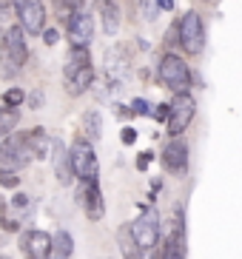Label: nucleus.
Returning a JSON list of instances; mask_svg holds the SVG:
<instances>
[{
	"instance_id": "obj_11",
	"label": "nucleus",
	"mask_w": 242,
	"mask_h": 259,
	"mask_svg": "<svg viewBox=\"0 0 242 259\" xmlns=\"http://www.w3.org/2000/svg\"><path fill=\"white\" fill-rule=\"evenodd\" d=\"M194 114H197V106H194L191 94H174V100H171V117H168V134L180 137L182 131L194 122Z\"/></svg>"
},
{
	"instance_id": "obj_7",
	"label": "nucleus",
	"mask_w": 242,
	"mask_h": 259,
	"mask_svg": "<svg viewBox=\"0 0 242 259\" xmlns=\"http://www.w3.org/2000/svg\"><path fill=\"white\" fill-rule=\"evenodd\" d=\"M131 234H134L137 245L145 251H151V248H157L159 245V213L157 208L151 205H143V211H140V217H137L134 222L129 225Z\"/></svg>"
},
{
	"instance_id": "obj_2",
	"label": "nucleus",
	"mask_w": 242,
	"mask_h": 259,
	"mask_svg": "<svg viewBox=\"0 0 242 259\" xmlns=\"http://www.w3.org/2000/svg\"><path fill=\"white\" fill-rule=\"evenodd\" d=\"M37 160V154L31 148L29 131H17V134H9L3 143H0V171H23L29 162Z\"/></svg>"
},
{
	"instance_id": "obj_17",
	"label": "nucleus",
	"mask_w": 242,
	"mask_h": 259,
	"mask_svg": "<svg viewBox=\"0 0 242 259\" xmlns=\"http://www.w3.org/2000/svg\"><path fill=\"white\" fill-rule=\"evenodd\" d=\"M117 245H120V253L126 259H143V248L137 245V239H134L129 225H120V228H117Z\"/></svg>"
},
{
	"instance_id": "obj_1",
	"label": "nucleus",
	"mask_w": 242,
	"mask_h": 259,
	"mask_svg": "<svg viewBox=\"0 0 242 259\" xmlns=\"http://www.w3.org/2000/svg\"><path fill=\"white\" fill-rule=\"evenodd\" d=\"M94 83V66H91V54L89 49H71L63 66V85L71 97L86 94Z\"/></svg>"
},
{
	"instance_id": "obj_20",
	"label": "nucleus",
	"mask_w": 242,
	"mask_h": 259,
	"mask_svg": "<svg viewBox=\"0 0 242 259\" xmlns=\"http://www.w3.org/2000/svg\"><path fill=\"white\" fill-rule=\"evenodd\" d=\"M17 122H20V114H17V108H9L3 106L0 108V143L9 137V134H15Z\"/></svg>"
},
{
	"instance_id": "obj_37",
	"label": "nucleus",
	"mask_w": 242,
	"mask_h": 259,
	"mask_svg": "<svg viewBox=\"0 0 242 259\" xmlns=\"http://www.w3.org/2000/svg\"><path fill=\"white\" fill-rule=\"evenodd\" d=\"M0 259H9V256H0Z\"/></svg>"
},
{
	"instance_id": "obj_10",
	"label": "nucleus",
	"mask_w": 242,
	"mask_h": 259,
	"mask_svg": "<svg viewBox=\"0 0 242 259\" xmlns=\"http://www.w3.org/2000/svg\"><path fill=\"white\" fill-rule=\"evenodd\" d=\"M17 12V20H20L23 31L26 34H43L46 31V9L40 0H12Z\"/></svg>"
},
{
	"instance_id": "obj_30",
	"label": "nucleus",
	"mask_w": 242,
	"mask_h": 259,
	"mask_svg": "<svg viewBox=\"0 0 242 259\" xmlns=\"http://www.w3.org/2000/svg\"><path fill=\"white\" fill-rule=\"evenodd\" d=\"M9 211H12V208H9L6 197L0 194V228H3V225H6V222H9Z\"/></svg>"
},
{
	"instance_id": "obj_4",
	"label": "nucleus",
	"mask_w": 242,
	"mask_h": 259,
	"mask_svg": "<svg viewBox=\"0 0 242 259\" xmlns=\"http://www.w3.org/2000/svg\"><path fill=\"white\" fill-rule=\"evenodd\" d=\"M157 74H159V83L166 85L171 94H191V83H194V77H191L188 63L182 60L180 54H174V52L163 54Z\"/></svg>"
},
{
	"instance_id": "obj_6",
	"label": "nucleus",
	"mask_w": 242,
	"mask_h": 259,
	"mask_svg": "<svg viewBox=\"0 0 242 259\" xmlns=\"http://www.w3.org/2000/svg\"><path fill=\"white\" fill-rule=\"evenodd\" d=\"M71 154V168H74V177L80 183H89V180H97L100 165H97V154H94V145L89 137H77L68 148Z\"/></svg>"
},
{
	"instance_id": "obj_14",
	"label": "nucleus",
	"mask_w": 242,
	"mask_h": 259,
	"mask_svg": "<svg viewBox=\"0 0 242 259\" xmlns=\"http://www.w3.org/2000/svg\"><path fill=\"white\" fill-rule=\"evenodd\" d=\"M91 37H94V20L86 9H80L68 17V43L71 49H89Z\"/></svg>"
},
{
	"instance_id": "obj_24",
	"label": "nucleus",
	"mask_w": 242,
	"mask_h": 259,
	"mask_svg": "<svg viewBox=\"0 0 242 259\" xmlns=\"http://www.w3.org/2000/svg\"><path fill=\"white\" fill-rule=\"evenodd\" d=\"M83 125H86L89 140H97L100 137V125H97V114H94V111H89V114L83 117Z\"/></svg>"
},
{
	"instance_id": "obj_29",
	"label": "nucleus",
	"mask_w": 242,
	"mask_h": 259,
	"mask_svg": "<svg viewBox=\"0 0 242 259\" xmlns=\"http://www.w3.org/2000/svg\"><path fill=\"white\" fill-rule=\"evenodd\" d=\"M151 160H154L151 151H140L137 154V171H145V168L151 165Z\"/></svg>"
},
{
	"instance_id": "obj_18",
	"label": "nucleus",
	"mask_w": 242,
	"mask_h": 259,
	"mask_svg": "<svg viewBox=\"0 0 242 259\" xmlns=\"http://www.w3.org/2000/svg\"><path fill=\"white\" fill-rule=\"evenodd\" d=\"M100 20H103L106 34H117V29H120V6L114 0H100Z\"/></svg>"
},
{
	"instance_id": "obj_3",
	"label": "nucleus",
	"mask_w": 242,
	"mask_h": 259,
	"mask_svg": "<svg viewBox=\"0 0 242 259\" xmlns=\"http://www.w3.org/2000/svg\"><path fill=\"white\" fill-rule=\"evenodd\" d=\"M26 31L23 26H9L6 34H3V43H0V63H3V74L15 77L20 74V69L29 63V49H26Z\"/></svg>"
},
{
	"instance_id": "obj_23",
	"label": "nucleus",
	"mask_w": 242,
	"mask_h": 259,
	"mask_svg": "<svg viewBox=\"0 0 242 259\" xmlns=\"http://www.w3.org/2000/svg\"><path fill=\"white\" fill-rule=\"evenodd\" d=\"M83 3H86V0H57V9H60V15L71 17L74 12H80V9H83Z\"/></svg>"
},
{
	"instance_id": "obj_34",
	"label": "nucleus",
	"mask_w": 242,
	"mask_h": 259,
	"mask_svg": "<svg viewBox=\"0 0 242 259\" xmlns=\"http://www.w3.org/2000/svg\"><path fill=\"white\" fill-rule=\"evenodd\" d=\"M157 6H159V12H171L174 9V0H157Z\"/></svg>"
},
{
	"instance_id": "obj_13",
	"label": "nucleus",
	"mask_w": 242,
	"mask_h": 259,
	"mask_svg": "<svg viewBox=\"0 0 242 259\" xmlns=\"http://www.w3.org/2000/svg\"><path fill=\"white\" fill-rule=\"evenodd\" d=\"M163 168L174 177H182L188 171V143L185 140L171 137L166 143V148H163Z\"/></svg>"
},
{
	"instance_id": "obj_35",
	"label": "nucleus",
	"mask_w": 242,
	"mask_h": 259,
	"mask_svg": "<svg viewBox=\"0 0 242 259\" xmlns=\"http://www.w3.org/2000/svg\"><path fill=\"white\" fill-rule=\"evenodd\" d=\"M9 3H12V0H0V15H3V12L9 9Z\"/></svg>"
},
{
	"instance_id": "obj_31",
	"label": "nucleus",
	"mask_w": 242,
	"mask_h": 259,
	"mask_svg": "<svg viewBox=\"0 0 242 259\" xmlns=\"http://www.w3.org/2000/svg\"><path fill=\"white\" fill-rule=\"evenodd\" d=\"M120 140H123V145H134V143H137V131L131 128V125H129V128H123Z\"/></svg>"
},
{
	"instance_id": "obj_9",
	"label": "nucleus",
	"mask_w": 242,
	"mask_h": 259,
	"mask_svg": "<svg viewBox=\"0 0 242 259\" xmlns=\"http://www.w3.org/2000/svg\"><path fill=\"white\" fill-rule=\"evenodd\" d=\"M163 259H185V251H188V245H185V213L182 208L174 211V220H171V228H168L166 239H163Z\"/></svg>"
},
{
	"instance_id": "obj_25",
	"label": "nucleus",
	"mask_w": 242,
	"mask_h": 259,
	"mask_svg": "<svg viewBox=\"0 0 242 259\" xmlns=\"http://www.w3.org/2000/svg\"><path fill=\"white\" fill-rule=\"evenodd\" d=\"M9 208H15V211L23 217V213L29 211V197H26L23 191H17V194H15V199H12V205H9Z\"/></svg>"
},
{
	"instance_id": "obj_5",
	"label": "nucleus",
	"mask_w": 242,
	"mask_h": 259,
	"mask_svg": "<svg viewBox=\"0 0 242 259\" xmlns=\"http://www.w3.org/2000/svg\"><path fill=\"white\" fill-rule=\"evenodd\" d=\"M177 29H180V49L182 52L191 54V57L203 54V49H205V23H203V15H199V12L188 9V12L180 17Z\"/></svg>"
},
{
	"instance_id": "obj_27",
	"label": "nucleus",
	"mask_w": 242,
	"mask_h": 259,
	"mask_svg": "<svg viewBox=\"0 0 242 259\" xmlns=\"http://www.w3.org/2000/svg\"><path fill=\"white\" fill-rule=\"evenodd\" d=\"M43 43H46V46H57V43H60V31L54 29V26H46V31H43Z\"/></svg>"
},
{
	"instance_id": "obj_33",
	"label": "nucleus",
	"mask_w": 242,
	"mask_h": 259,
	"mask_svg": "<svg viewBox=\"0 0 242 259\" xmlns=\"http://www.w3.org/2000/svg\"><path fill=\"white\" fill-rule=\"evenodd\" d=\"M168 117H171V103H163V106H157V120L168 122Z\"/></svg>"
},
{
	"instance_id": "obj_12",
	"label": "nucleus",
	"mask_w": 242,
	"mask_h": 259,
	"mask_svg": "<svg viewBox=\"0 0 242 259\" xmlns=\"http://www.w3.org/2000/svg\"><path fill=\"white\" fill-rule=\"evenodd\" d=\"M20 251L26 259H52L54 256L52 236L40 228H26L20 234Z\"/></svg>"
},
{
	"instance_id": "obj_8",
	"label": "nucleus",
	"mask_w": 242,
	"mask_h": 259,
	"mask_svg": "<svg viewBox=\"0 0 242 259\" xmlns=\"http://www.w3.org/2000/svg\"><path fill=\"white\" fill-rule=\"evenodd\" d=\"M74 202L83 208V213L89 217L91 222H100L103 213H106V199H103V188H100L97 180H89V183L77 185Z\"/></svg>"
},
{
	"instance_id": "obj_26",
	"label": "nucleus",
	"mask_w": 242,
	"mask_h": 259,
	"mask_svg": "<svg viewBox=\"0 0 242 259\" xmlns=\"http://www.w3.org/2000/svg\"><path fill=\"white\" fill-rule=\"evenodd\" d=\"M0 185H3V188H17L20 180H17L15 171H0Z\"/></svg>"
},
{
	"instance_id": "obj_16",
	"label": "nucleus",
	"mask_w": 242,
	"mask_h": 259,
	"mask_svg": "<svg viewBox=\"0 0 242 259\" xmlns=\"http://www.w3.org/2000/svg\"><path fill=\"white\" fill-rule=\"evenodd\" d=\"M126 71H129V54H126V46L108 49V54H106V77H108V83H111L114 89L126 80Z\"/></svg>"
},
{
	"instance_id": "obj_28",
	"label": "nucleus",
	"mask_w": 242,
	"mask_h": 259,
	"mask_svg": "<svg viewBox=\"0 0 242 259\" xmlns=\"http://www.w3.org/2000/svg\"><path fill=\"white\" fill-rule=\"evenodd\" d=\"M131 108H134V114H151V106H148V103H145L143 97H137V100H131Z\"/></svg>"
},
{
	"instance_id": "obj_36",
	"label": "nucleus",
	"mask_w": 242,
	"mask_h": 259,
	"mask_svg": "<svg viewBox=\"0 0 242 259\" xmlns=\"http://www.w3.org/2000/svg\"><path fill=\"white\" fill-rule=\"evenodd\" d=\"M52 259H60V256H52Z\"/></svg>"
},
{
	"instance_id": "obj_19",
	"label": "nucleus",
	"mask_w": 242,
	"mask_h": 259,
	"mask_svg": "<svg viewBox=\"0 0 242 259\" xmlns=\"http://www.w3.org/2000/svg\"><path fill=\"white\" fill-rule=\"evenodd\" d=\"M29 140H31V148H34V154H37V160H43L46 154L52 151V145H54V140H49L46 128H29Z\"/></svg>"
},
{
	"instance_id": "obj_21",
	"label": "nucleus",
	"mask_w": 242,
	"mask_h": 259,
	"mask_svg": "<svg viewBox=\"0 0 242 259\" xmlns=\"http://www.w3.org/2000/svg\"><path fill=\"white\" fill-rule=\"evenodd\" d=\"M52 245H54V256H60V259H68L74 253V239H71L68 231H57L52 236Z\"/></svg>"
},
{
	"instance_id": "obj_15",
	"label": "nucleus",
	"mask_w": 242,
	"mask_h": 259,
	"mask_svg": "<svg viewBox=\"0 0 242 259\" xmlns=\"http://www.w3.org/2000/svg\"><path fill=\"white\" fill-rule=\"evenodd\" d=\"M52 165H54V177L60 185H71L74 180V168H71V154L63 145V140H54L52 145Z\"/></svg>"
},
{
	"instance_id": "obj_22",
	"label": "nucleus",
	"mask_w": 242,
	"mask_h": 259,
	"mask_svg": "<svg viewBox=\"0 0 242 259\" xmlns=\"http://www.w3.org/2000/svg\"><path fill=\"white\" fill-rule=\"evenodd\" d=\"M26 100V92L23 89H6V94H3V103H6L9 108H17Z\"/></svg>"
},
{
	"instance_id": "obj_32",
	"label": "nucleus",
	"mask_w": 242,
	"mask_h": 259,
	"mask_svg": "<svg viewBox=\"0 0 242 259\" xmlns=\"http://www.w3.org/2000/svg\"><path fill=\"white\" fill-rule=\"evenodd\" d=\"M26 100H29V106H31V108H40V106H43V92H31V94H26Z\"/></svg>"
}]
</instances>
